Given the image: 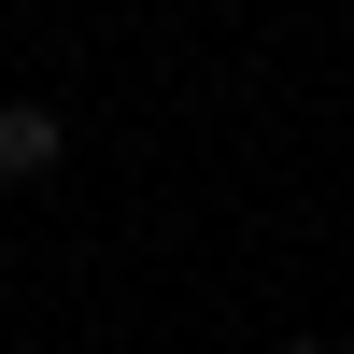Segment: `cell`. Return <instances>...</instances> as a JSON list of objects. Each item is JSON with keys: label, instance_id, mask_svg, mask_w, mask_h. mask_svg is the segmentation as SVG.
Here are the masks:
<instances>
[{"label": "cell", "instance_id": "6da1fadb", "mask_svg": "<svg viewBox=\"0 0 354 354\" xmlns=\"http://www.w3.org/2000/svg\"><path fill=\"white\" fill-rule=\"evenodd\" d=\"M57 156H71V113L57 100H0V185H43Z\"/></svg>", "mask_w": 354, "mask_h": 354}, {"label": "cell", "instance_id": "7a4b0ae2", "mask_svg": "<svg viewBox=\"0 0 354 354\" xmlns=\"http://www.w3.org/2000/svg\"><path fill=\"white\" fill-rule=\"evenodd\" d=\"M270 354H340V340H270Z\"/></svg>", "mask_w": 354, "mask_h": 354}]
</instances>
